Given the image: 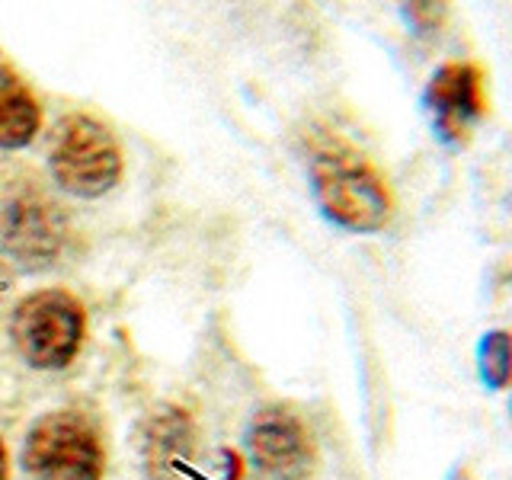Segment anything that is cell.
Here are the masks:
<instances>
[{
	"label": "cell",
	"mask_w": 512,
	"mask_h": 480,
	"mask_svg": "<svg viewBox=\"0 0 512 480\" xmlns=\"http://www.w3.org/2000/svg\"><path fill=\"white\" fill-rule=\"evenodd\" d=\"M509 413H512V394H509Z\"/></svg>",
	"instance_id": "9a60e30c"
},
{
	"label": "cell",
	"mask_w": 512,
	"mask_h": 480,
	"mask_svg": "<svg viewBox=\"0 0 512 480\" xmlns=\"http://www.w3.org/2000/svg\"><path fill=\"white\" fill-rule=\"evenodd\" d=\"M32 480H100L106 468L100 432L74 410H52L32 423L23 445Z\"/></svg>",
	"instance_id": "3957f363"
},
{
	"label": "cell",
	"mask_w": 512,
	"mask_h": 480,
	"mask_svg": "<svg viewBox=\"0 0 512 480\" xmlns=\"http://www.w3.org/2000/svg\"><path fill=\"white\" fill-rule=\"evenodd\" d=\"M448 480H480L477 474H471L468 468H452V474H448Z\"/></svg>",
	"instance_id": "7c38bea8"
},
{
	"label": "cell",
	"mask_w": 512,
	"mask_h": 480,
	"mask_svg": "<svg viewBox=\"0 0 512 480\" xmlns=\"http://www.w3.org/2000/svg\"><path fill=\"white\" fill-rule=\"evenodd\" d=\"M400 13H404V20L413 32L429 36V32H439V26L445 23L448 7L445 4H407Z\"/></svg>",
	"instance_id": "8fae6325"
},
{
	"label": "cell",
	"mask_w": 512,
	"mask_h": 480,
	"mask_svg": "<svg viewBox=\"0 0 512 480\" xmlns=\"http://www.w3.org/2000/svg\"><path fill=\"white\" fill-rule=\"evenodd\" d=\"M0 480H7V448L0 442Z\"/></svg>",
	"instance_id": "4fadbf2b"
},
{
	"label": "cell",
	"mask_w": 512,
	"mask_h": 480,
	"mask_svg": "<svg viewBox=\"0 0 512 480\" xmlns=\"http://www.w3.org/2000/svg\"><path fill=\"white\" fill-rule=\"evenodd\" d=\"M474 359H477V378L487 391L512 388V330L509 327H493L480 333Z\"/></svg>",
	"instance_id": "9c48e42d"
},
{
	"label": "cell",
	"mask_w": 512,
	"mask_h": 480,
	"mask_svg": "<svg viewBox=\"0 0 512 480\" xmlns=\"http://www.w3.org/2000/svg\"><path fill=\"white\" fill-rule=\"evenodd\" d=\"M39 103L23 77L0 64V148H26L39 132Z\"/></svg>",
	"instance_id": "ba28073f"
},
{
	"label": "cell",
	"mask_w": 512,
	"mask_h": 480,
	"mask_svg": "<svg viewBox=\"0 0 512 480\" xmlns=\"http://www.w3.org/2000/svg\"><path fill=\"white\" fill-rule=\"evenodd\" d=\"M423 106L429 112L436 138L448 144V148H464L474 138V128L490 112L484 64L468 58L439 64L426 80Z\"/></svg>",
	"instance_id": "5b68a950"
},
{
	"label": "cell",
	"mask_w": 512,
	"mask_h": 480,
	"mask_svg": "<svg viewBox=\"0 0 512 480\" xmlns=\"http://www.w3.org/2000/svg\"><path fill=\"white\" fill-rule=\"evenodd\" d=\"M4 247L26 269H42L55 263L64 244V221L58 208L42 196H20L4 215Z\"/></svg>",
	"instance_id": "52a82bcc"
},
{
	"label": "cell",
	"mask_w": 512,
	"mask_h": 480,
	"mask_svg": "<svg viewBox=\"0 0 512 480\" xmlns=\"http://www.w3.org/2000/svg\"><path fill=\"white\" fill-rule=\"evenodd\" d=\"M48 164L61 189L80 199H96L119 183L122 151L100 119L77 112L58 125Z\"/></svg>",
	"instance_id": "277c9868"
},
{
	"label": "cell",
	"mask_w": 512,
	"mask_h": 480,
	"mask_svg": "<svg viewBox=\"0 0 512 480\" xmlns=\"http://www.w3.org/2000/svg\"><path fill=\"white\" fill-rule=\"evenodd\" d=\"M7 288H10V276H7V269L0 266V298L7 295Z\"/></svg>",
	"instance_id": "5bb4252c"
},
{
	"label": "cell",
	"mask_w": 512,
	"mask_h": 480,
	"mask_svg": "<svg viewBox=\"0 0 512 480\" xmlns=\"http://www.w3.org/2000/svg\"><path fill=\"white\" fill-rule=\"evenodd\" d=\"M247 455L266 480H308L317 464V445L295 410L272 404L253 413Z\"/></svg>",
	"instance_id": "8992f818"
},
{
	"label": "cell",
	"mask_w": 512,
	"mask_h": 480,
	"mask_svg": "<svg viewBox=\"0 0 512 480\" xmlns=\"http://www.w3.org/2000/svg\"><path fill=\"white\" fill-rule=\"evenodd\" d=\"M314 199L336 228L375 234L394 215V192L384 173L346 141H324L311 154Z\"/></svg>",
	"instance_id": "6da1fadb"
},
{
	"label": "cell",
	"mask_w": 512,
	"mask_h": 480,
	"mask_svg": "<svg viewBox=\"0 0 512 480\" xmlns=\"http://www.w3.org/2000/svg\"><path fill=\"white\" fill-rule=\"evenodd\" d=\"M148 458H151V468L157 464H167L170 458H176V452H183V445L189 439V423L180 410H167L164 416H157L151 423L148 432Z\"/></svg>",
	"instance_id": "30bf717a"
},
{
	"label": "cell",
	"mask_w": 512,
	"mask_h": 480,
	"mask_svg": "<svg viewBox=\"0 0 512 480\" xmlns=\"http://www.w3.org/2000/svg\"><path fill=\"white\" fill-rule=\"evenodd\" d=\"M84 304L64 288L26 295L10 317V340L20 359L42 372H55L74 362L84 343Z\"/></svg>",
	"instance_id": "7a4b0ae2"
}]
</instances>
